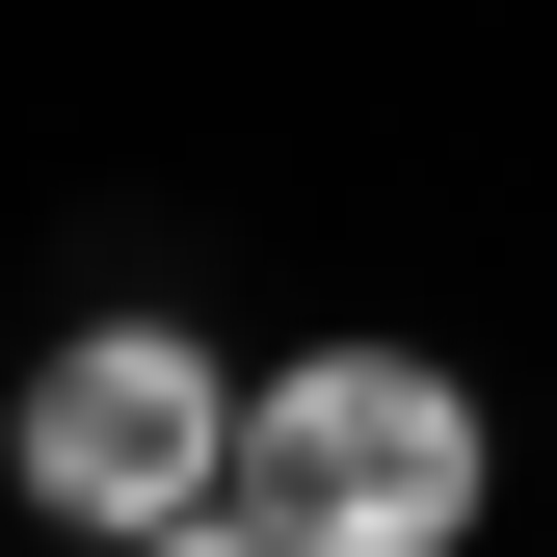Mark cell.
Instances as JSON below:
<instances>
[{
  "label": "cell",
  "instance_id": "6da1fadb",
  "mask_svg": "<svg viewBox=\"0 0 557 557\" xmlns=\"http://www.w3.org/2000/svg\"><path fill=\"white\" fill-rule=\"evenodd\" d=\"M239 505L293 557H451L478 531V398L425 345H293V372L239 398Z\"/></svg>",
  "mask_w": 557,
  "mask_h": 557
},
{
  "label": "cell",
  "instance_id": "7a4b0ae2",
  "mask_svg": "<svg viewBox=\"0 0 557 557\" xmlns=\"http://www.w3.org/2000/svg\"><path fill=\"white\" fill-rule=\"evenodd\" d=\"M213 478H239V398H213V345L107 319V345H53V372H27V505H81L107 557H133V531H186Z\"/></svg>",
  "mask_w": 557,
  "mask_h": 557
},
{
  "label": "cell",
  "instance_id": "3957f363",
  "mask_svg": "<svg viewBox=\"0 0 557 557\" xmlns=\"http://www.w3.org/2000/svg\"><path fill=\"white\" fill-rule=\"evenodd\" d=\"M133 557H293V531H265V505H186V531H133Z\"/></svg>",
  "mask_w": 557,
  "mask_h": 557
}]
</instances>
